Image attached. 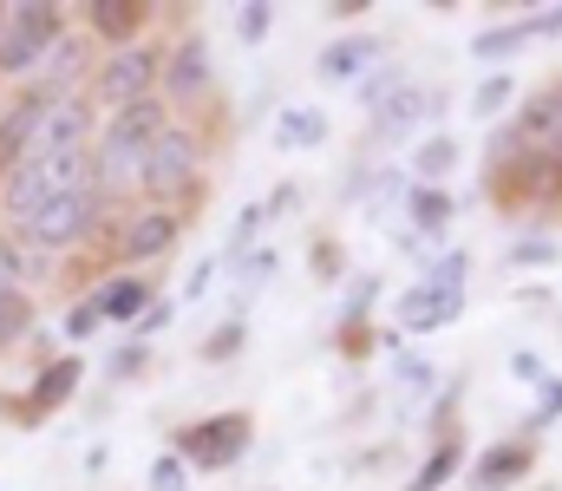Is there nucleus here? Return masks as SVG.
<instances>
[{
  "label": "nucleus",
  "mask_w": 562,
  "mask_h": 491,
  "mask_svg": "<svg viewBox=\"0 0 562 491\" xmlns=\"http://www.w3.org/2000/svg\"><path fill=\"white\" fill-rule=\"evenodd\" d=\"M144 203L157 210H196L203 203V132L190 119H170V132L144 158Z\"/></svg>",
  "instance_id": "1"
},
{
  "label": "nucleus",
  "mask_w": 562,
  "mask_h": 491,
  "mask_svg": "<svg viewBox=\"0 0 562 491\" xmlns=\"http://www.w3.org/2000/svg\"><path fill=\"white\" fill-rule=\"evenodd\" d=\"M112 223H119V210H112V203L86 183V190L53 197V203H46L40 216H26L13 236H20L33 256H46V263H53V256H66V249H86V243H92V236H105Z\"/></svg>",
  "instance_id": "2"
},
{
  "label": "nucleus",
  "mask_w": 562,
  "mask_h": 491,
  "mask_svg": "<svg viewBox=\"0 0 562 491\" xmlns=\"http://www.w3.org/2000/svg\"><path fill=\"white\" fill-rule=\"evenodd\" d=\"M66 33H72V7H59V0H20V7H7V26H0V86L7 92L26 86L33 66Z\"/></svg>",
  "instance_id": "3"
},
{
  "label": "nucleus",
  "mask_w": 562,
  "mask_h": 491,
  "mask_svg": "<svg viewBox=\"0 0 562 491\" xmlns=\"http://www.w3.org/2000/svg\"><path fill=\"white\" fill-rule=\"evenodd\" d=\"M249 446H256V420H249L243 406H229V413H203V420L177 426V439H170V453H177L190 472H229V466L249 459Z\"/></svg>",
  "instance_id": "4"
},
{
  "label": "nucleus",
  "mask_w": 562,
  "mask_h": 491,
  "mask_svg": "<svg viewBox=\"0 0 562 491\" xmlns=\"http://www.w3.org/2000/svg\"><path fill=\"white\" fill-rule=\"evenodd\" d=\"M157 72H164V46H157V40L99 53L86 99L99 105V119H105V112H125V105H138V99H157Z\"/></svg>",
  "instance_id": "5"
},
{
  "label": "nucleus",
  "mask_w": 562,
  "mask_h": 491,
  "mask_svg": "<svg viewBox=\"0 0 562 491\" xmlns=\"http://www.w3.org/2000/svg\"><path fill=\"white\" fill-rule=\"evenodd\" d=\"M105 236H112V263L144 276L150 263H164V256L177 249V236H183V210H157V203L119 210V223H112Z\"/></svg>",
  "instance_id": "6"
},
{
  "label": "nucleus",
  "mask_w": 562,
  "mask_h": 491,
  "mask_svg": "<svg viewBox=\"0 0 562 491\" xmlns=\"http://www.w3.org/2000/svg\"><path fill=\"white\" fill-rule=\"evenodd\" d=\"M157 99H164L170 112H190V119H196V105L216 99V66H210V40H203V33H177V40L164 46Z\"/></svg>",
  "instance_id": "7"
},
{
  "label": "nucleus",
  "mask_w": 562,
  "mask_h": 491,
  "mask_svg": "<svg viewBox=\"0 0 562 491\" xmlns=\"http://www.w3.org/2000/svg\"><path fill=\"white\" fill-rule=\"evenodd\" d=\"M92 66H99V46L72 26L40 66H33V79L26 86H13V92H26V99H40V105H53V99H79L86 86H92Z\"/></svg>",
  "instance_id": "8"
},
{
  "label": "nucleus",
  "mask_w": 562,
  "mask_h": 491,
  "mask_svg": "<svg viewBox=\"0 0 562 491\" xmlns=\"http://www.w3.org/2000/svg\"><path fill=\"white\" fill-rule=\"evenodd\" d=\"M99 105L79 92V99H53V105H40V132H33V152L26 158H66V152H92V138H99Z\"/></svg>",
  "instance_id": "9"
},
{
  "label": "nucleus",
  "mask_w": 562,
  "mask_h": 491,
  "mask_svg": "<svg viewBox=\"0 0 562 491\" xmlns=\"http://www.w3.org/2000/svg\"><path fill=\"white\" fill-rule=\"evenodd\" d=\"M79 387H86V354H53V360L33 367V387H26L33 400L7 406V420H13V426H40V420H53Z\"/></svg>",
  "instance_id": "10"
},
{
  "label": "nucleus",
  "mask_w": 562,
  "mask_h": 491,
  "mask_svg": "<svg viewBox=\"0 0 562 491\" xmlns=\"http://www.w3.org/2000/svg\"><path fill=\"white\" fill-rule=\"evenodd\" d=\"M79 33L92 40V46H105V53H119V46H138L150 40V20H157V7L150 0H86L79 7Z\"/></svg>",
  "instance_id": "11"
},
{
  "label": "nucleus",
  "mask_w": 562,
  "mask_h": 491,
  "mask_svg": "<svg viewBox=\"0 0 562 491\" xmlns=\"http://www.w3.org/2000/svg\"><path fill=\"white\" fill-rule=\"evenodd\" d=\"M373 66H386V40L380 33H340L314 53V79L321 86H360Z\"/></svg>",
  "instance_id": "12"
},
{
  "label": "nucleus",
  "mask_w": 562,
  "mask_h": 491,
  "mask_svg": "<svg viewBox=\"0 0 562 491\" xmlns=\"http://www.w3.org/2000/svg\"><path fill=\"white\" fill-rule=\"evenodd\" d=\"M438 112H445V92H431V86H419V79H406V86L373 112V132L393 138V145H406V138H419Z\"/></svg>",
  "instance_id": "13"
},
{
  "label": "nucleus",
  "mask_w": 562,
  "mask_h": 491,
  "mask_svg": "<svg viewBox=\"0 0 562 491\" xmlns=\"http://www.w3.org/2000/svg\"><path fill=\"white\" fill-rule=\"evenodd\" d=\"M458 315H464V295H445L431 282H413L393 302V334H438V327H451Z\"/></svg>",
  "instance_id": "14"
},
{
  "label": "nucleus",
  "mask_w": 562,
  "mask_h": 491,
  "mask_svg": "<svg viewBox=\"0 0 562 491\" xmlns=\"http://www.w3.org/2000/svg\"><path fill=\"white\" fill-rule=\"evenodd\" d=\"M150 302H157V282L138 276V269H112V276L92 289V309L105 315V327H132Z\"/></svg>",
  "instance_id": "15"
},
{
  "label": "nucleus",
  "mask_w": 562,
  "mask_h": 491,
  "mask_svg": "<svg viewBox=\"0 0 562 491\" xmlns=\"http://www.w3.org/2000/svg\"><path fill=\"white\" fill-rule=\"evenodd\" d=\"M530 466H537V446L530 439H504V446H484L464 466V479H471V491H510L517 479H530Z\"/></svg>",
  "instance_id": "16"
},
{
  "label": "nucleus",
  "mask_w": 562,
  "mask_h": 491,
  "mask_svg": "<svg viewBox=\"0 0 562 491\" xmlns=\"http://www.w3.org/2000/svg\"><path fill=\"white\" fill-rule=\"evenodd\" d=\"M400 216H406V230H413L419 243H451L458 203H451V190H438V183H413L406 203H400Z\"/></svg>",
  "instance_id": "17"
},
{
  "label": "nucleus",
  "mask_w": 562,
  "mask_h": 491,
  "mask_svg": "<svg viewBox=\"0 0 562 491\" xmlns=\"http://www.w3.org/2000/svg\"><path fill=\"white\" fill-rule=\"evenodd\" d=\"M33 132H40V99L7 92L0 99V170H13V164L33 152Z\"/></svg>",
  "instance_id": "18"
},
{
  "label": "nucleus",
  "mask_w": 562,
  "mask_h": 491,
  "mask_svg": "<svg viewBox=\"0 0 562 491\" xmlns=\"http://www.w3.org/2000/svg\"><path fill=\"white\" fill-rule=\"evenodd\" d=\"M327 132L334 125H327L321 105H281L269 138H276V152H314V145H327Z\"/></svg>",
  "instance_id": "19"
},
{
  "label": "nucleus",
  "mask_w": 562,
  "mask_h": 491,
  "mask_svg": "<svg viewBox=\"0 0 562 491\" xmlns=\"http://www.w3.org/2000/svg\"><path fill=\"white\" fill-rule=\"evenodd\" d=\"M458 472H464V433L451 426V433H438V439H431V453H425L419 472L406 479V491H445Z\"/></svg>",
  "instance_id": "20"
},
{
  "label": "nucleus",
  "mask_w": 562,
  "mask_h": 491,
  "mask_svg": "<svg viewBox=\"0 0 562 491\" xmlns=\"http://www.w3.org/2000/svg\"><path fill=\"white\" fill-rule=\"evenodd\" d=\"M458 158H464V152H458V138H451V132H425L419 145H413V158H406V177L445 190V177L458 170Z\"/></svg>",
  "instance_id": "21"
},
{
  "label": "nucleus",
  "mask_w": 562,
  "mask_h": 491,
  "mask_svg": "<svg viewBox=\"0 0 562 491\" xmlns=\"http://www.w3.org/2000/svg\"><path fill=\"white\" fill-rule=\"evenodd\" d=\"M557 263H562V243L543 236V230H524L517 243H504V269H510V276H524V269H557Z\"/></svg>",
  "instance_id": "22"
},
{
  "label": "nucleus",
  "mask_w": 562,
  "mask_h": 491,
  "mask_svg": "<svg viewBox=\"0 0 562 491\" xmlns=\"http://www.w3.org/2000/svg\"><path fill=\"white\" fill-rule=\"evenodd\" d=\"M524 46H530V33H524V20H510V26H484V33L471 40V53H477L484 66H504V72H510V59H517Z\"/></svg>",
  "instance_id": "23"
},
{
  "label": "nucleus",
  "mask_w": 562,
  "mask_h": 491,
  "mask_svg": "<svg viewBox=\"0 0 562 491\" xmlns=\"http://www.w3.org/2000/svg\"><path fill=\"white\" fill-rule=\"evenodd\" d=\"M40 269H46V256H33L13 230H0V289H26Z\"/></svg>",
  "instance_id": "24"
},
{
  "label": "nucleus",
  "mask_w": 562,
  "mask_h": 491,
  "mask_svg": "<svg viewBox=\"0 0 562 491\" xmlns=\"http://www.w3.org/2000/svg\"><path fill=\"white\" fill-rule=\"evenodd\" d=\"M243 347H249V322H243V315H229L223 327H210V334L196 341V360H210V367H229Z\"/></svg>",
  "instance_id": "25"
},
{
  "label": "nucleus",
  "mask_w": 562,
  "mask_h": 491,
  "mask_svg": "<svg viewBox=\"0 0 562 491\" xmlns=\"http://www.w3.org/2000/svg\"><path fill=\"white\" fill-rule=\"evenodd\" d=\"M464 276H471V249H438L431 263H425V276L419 282H431V289H445V295H464Z\"/></svg>",
  "instance_id": "26"
},
{
  "label": "nucleus",
  "mask_w": 562,
  "mask_h": 491,
  "mask_svg": "<svg viewBox=\"0 0 562 491\" xmlns=\"http://www.w3.org/2000/svg\"><path fill=\"white\" fill-rule=\"evenodd\" d=\"M26 334H33V295L26 289H0V354L13 341H26Z\"/></svg>",
  "instance_id": "27"
},
{
  "label": "nucleus",
  "mask_w": 562,
  "mask_h": 491,
  "mask_svg": "<svg viewBox=\"0 0 562 491\" xmlns=\"http://www.w3.org/2000/svg\"><path fill=\"white\" fill-rule=\"evenodd\" d=\"M269 276H276V249H249V256H236V315H243V302H249Z\"/></svg>",
  "instance_id": "28"
},
{
  "label": "nucleus",
  "mask_w": 562,
  "mask_h": 491,
  "mask_svg": "<svg viewBox=\"0 0 562 491\" xmlns=\"http://www.w3.org/2000/svg\"><path fill=\"white\" fill-rule=\"evenodd\" d=\"M393 373H400V393H406V400H425V393L438 387V367L419 360V354H406V347L393 354Z\"/></svg>",
  "instance_id": "29"
},
{
  "label": "nucleus",
  "mask_w": 562,
  "mask_h": 491,
  "mask_svg": "<svg viewBox=\"0 0 562 491\" xmlns=\"http://www.w3.org/2000/svg\"><path fill=\"white\" fill-rule=\"evenodd\" d=\"M510 99H517V79H510V72H491V79L471 92V119H497Z\"/></svg>",
  "instance_id": "30"
},
{
  "label": "nucleus",
  "mask_w": 562,
  "mask_h": 491,
  "mask_svg": "<svg viewBox=\"0 0 562 491\" xmlns=\"http://www.w3.org/2000/svg\"><path fill=\"white\" fill-rule=\"evenodd\" d=\"M269 26H276V7H269V0H243V7H236V40H243V46H262Z\"/></svg>",
  "instance_id": "31"
},
{
  "label": "nucleus",
  "mask_w": 562,
  "mask_h": 491,
  "mask_svg": "<svg viewBox=\"0 0 562 491\" xmlns=\"http://www.w3.org/2000/svg\"><path fill=\"white\" fill-rule=\"evenodd\" d=\"M400 86H406V72H400V66H373V72H367L353 92H360V105H367V112H380V105H386Z\"/></svg>",
  "instance_id": "32"
},
{
  "label": "nucleus",
  "mask_w": 562,
  "mask_h": 491,
  "mask_svg": "<svg viewBox=\"0 0 562 491\" xmlns=\"http://www.w3.org/2000/svg\"><path fill=\"white\" fill-rule=\"evenodd\" d=\"M262 203H243V216H236V230H229V263L236 256H249V249H262Z\"/></svg>",
  "instance_id": "33"
},
{
  "label": "nucleus",
  "mask_w": 562,
  "mask_h": 491,
  "mask_svg": "<svg viewBox=\"0 0 562 491\" xmlns=\"http://www.w3.org/2000/svg\"><path fill=\"white\" fill-rule=\"evenodd\" d=\"M373 302H380V276H353V295H347V309H340V327H360L373 315Z\"/></svg>",
  "instance_id": "34"
},
{
  "label": "nucleus",
  "mask_w": 562,
  "mask_h": 491,
  "mask_svg": "<svg viewBox=\"0 0 562 491\" xmlns=\"http://www.w3.org/2000/svg\"><path fill=\"white\" fill-rule=\"evenodd\" d=\"M550 420H562V373H543V380H537V413H530V433H543Z\"/></svg>",
  "instance_id": "35"
},
{
  "label": "nucleus",
  "mask_w": 562,
  "mask_h": 491,
  "mask_svg": "<svg viewBox=\"0 0 562 491\" xmlns=\"http://www.w3.org/2000/svg\"><path fill=\"white\" fill-rule=\"evenodd\" d=\"M99 327H105V315H99V309H92V295H86V302H72V309H66V327H59V334H66V341H92Z\"/></svg>",
  "instance_id": "36"
},
{
  "label": "nucleus",
  "mask_w": 562,
  "mask_h": 491,
  "mask_svg": "<svg viewBox=\"0 0 562 491\" xmlns=\"http://www.w3.org/2000/svg\"><path fill=\"white\" fill-rule=\"evenodd\" d=\"M150 491H190V466H183L177 453H164V459L150 466Z\"/></svg>",
  "instance_id": "37"
},
{
  "label": "nucleus",
  "mask_w": 562,
  "mask_h": 491,
  "mask_svg": "<svg viewBox=\"0 0 562 491\" xmlns=\"http://www.w3.org/2000/svg\"><path fill=\"white\" fill-rule=\"evenodd\" d=\"M170 315H177V302H164V295H157L138 322H132V341H144V347H150V334H164V327H170Z\"/></svg>",
  "instance_id": "38"
},
{
  "label": "nucleus",
  "mask_w": 562,
  "mask_h": 491,
  "mask_svg": "<svg viewBox=\"0 0 562 491\" xmlns=\"http://www.w3.org/2000/svg\"><path fill=\"white\" fill-rule=\"evenodd\" d=\"M144 367H150V347H144V341H125V347L112 354L105 373H112V380H132V373H144Z\"/></svg>",
  "instance_id": "39"
},
{
  "label": "nucleus",
  "mask_w": 562,
  "mask_h": 491,
  "mask_svg": "<svg viewBox=\"0 0 562 491\" xmlns=\"http://www.w3.org/2000/svg\"><path fill=\"white\" fill-rule=\"evenodd\" d=\"M524 33H530V40H562V7H537V13H524Z\"/></svg>",
  "instance_id": "40"
},
{
  "label": "nucleus",
  "mask_w": 562,
  "mask_h": 491,
  "mask_svg": "<svg viewBox=\"0 0 562 491\" xmlns=\"http://www.w3.org/2000/svg\"><path fill=\"white\" fill-rule=\"evenodd\" d=\"M210 282H216V256H203V263L190 269V282H183V302H203V295H210Z\"/></svg>",
  "instance_id": "41"
},
{
  "label": "nucleus",
  "mask_w": 562,
  "mask_h": 491,
  "mask_svg": "<svg viewBox=\"0 0 562 491\" xmlns=\"http://www.w3.org/2000/svg\"><path fill=\"white\" fill-rule=\"evenodd\" d=\"M458 393H464V373H451V387H445V393L431 400V426H445V420L458 413Z\"/></svg>",
  "instance_id": "42"
},
{
  "label": "nucleus",
  "mask_w": 562,
  "mask_h": 491,
  "mask_svg": "<svg viewBox=\"0 0 562 491\" xmlns=\"http://www.w3.org/2000/svg\"><path fill=\"white\" fill-rule=\"evenodd\" d=\"M301 203V183H281V190H269V203H262V216H288Z\"/></svg>",
  "instance_id": "43"
},
{
  "label": "nucleus",
  "mask_w": 562,
  "mask_h": 491,
  "mask_svg": "<svg viewBox=\"0 0 562 491\" xmlns=\"http://www.w3.org/2000/svg\"><path fill=\"white\" fill-rule=\"evenodd\" d=\"M367 347H373V327H367V322H360V327H340V354H353V360H360Z\"/></svg>",
  "instance_id": "44"
},
{
  "label": "nucleus",
  "mask_w": 562,
  "mask_h": 491,
  "mask_svg": "<svg viewBox=\"0 0 562 491\" xmlns=\"http://www.w3.org/2000/svg\"><path fill=\"white\" fill-rule=\"evenodd\" d=\"M510 373H517V380H530V387H537V380H543V360H537V354H510Z\"/></svg>",
  "instance_id": "45"
},
{
  "label": "nucleus",
  "mask_w": 562,
  "mask_h": 491,
  "mask_svg": "<svg viewBox=\"0 0 562 491\" xmlns=\"http://www.w3.org/2000/svg\"><path fill=\"white\" fill-rule=\"evenodd\" d=\"M0 26H7V7H0Z\"/></svg>",
  "instance_id": "46"
},
{
  "label": "nucleus",
  "mask_w": 562,
  "mask_h": 491,
  "mask_svg": "<svg viewBox=\"0 0 562 491\" xmlns=\"http://www.w3.org/2000/svg\"><path fill=\"white\" fill-rule=\"evenodd\" d=\"M0 99H7V86H0Z\"/></svg>",
  "instance_id": "47"
}]
</instances>
